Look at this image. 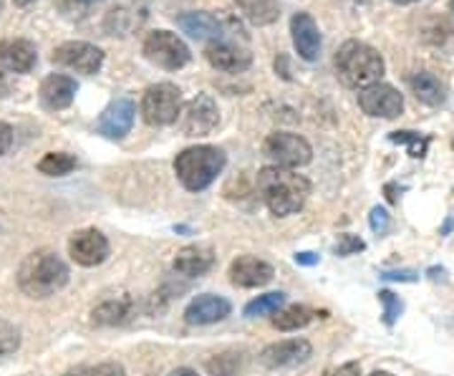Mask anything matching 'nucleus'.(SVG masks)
<instances>
[{
  "label": "nucleus",
  "mask_w": 454,
  "mask_h": 376,
  "mask_svg": "<svg viewBox=\"0 0 454 376\" xmlns=\"http://www.w3.org/2000/svg\"><path fill=\"white\" fill-rule=\"evenodd\" d=\"M18 288L28 298H49L68 283V265L51 250L31 253L18 268Z\"/></svg>",
  "instance_id": "f03ea898"
},
{
  "label": "nucleus",
  "mask_w": 454,
  "mask_h": 376,
  "mask_svg": "<svg viewBox=\"0 0 454 376\" xmlns=\"http://www.w3.org/2000/svg\"><path fill=\"white\" fill-rule=\"evenodd\" d=\"M450 8H452V13H454V0H450Z\"/></svg>",
  "instance_id": "49530a36"
},
{
  "label": "nucleus",
  "mask_w": 454,
  "mask_h": 376,
  "mask_svg": "<svg viewBox=\"0 0 454 376\" xmlns=\"http://www.w3.org/2000/svg\"><path fill=\"white\" fill-rule=\"evenodd\" d=\"M179 129L184 137H207L220 124V109L210 94H197L182 106L177 119Z\"/></svg>",
  "instance_id": "6e6552de"
},
{
  "label": "nucleus",
  "mask_w": 454,
  "mask_h": 376,
  "mask_svg": "<svg viewBox=\"0 0 454 376\" xmlns=\"http://www.w3.org/2000/svg\"><path fill=\"white\" fill-rule=\"evenodd\" d=\"M76 91H79V83L76 79L66 76V74H51L41 83V104L51 109V112H59V109H66L71 106V101L76 98Z\"/></svg>",
  "instance_id": "a211bd4d"
},
{
  "label": "nucleus",
  "mask_w": 454,
  "mask_h": 376,
  "mask_svg": "<svg viewBox=\"0 0 454 376\" xmlns=\"http://www.w3.org/2000/svg\"><path fill=\"white\" fill-rule=\"evenodd\" d=\"M134 114H137V106L131 98H116L98 116V134H104L106 139H124L131 131Z\"/></svg>",
  "instance_id": "4468645a"
},
{
  "label": "nucleus",
  "mask_w": 454,
  "mask_h": 376,
  "mask_svg": "<svg viewBox=\"0 0 454 376\" xmlns=\"http://www.w3.org/2000/svg\"><path fill=\"white\" fill-rule=\"evenodd\" d=\"M389 139L396 145H406L411 157H424L427 147H429V137H419L417 131H394L389 134Z\"/></svg>",
  "instance_id": "cd10ccee"
},
{
  "label": "nucleus",
  "mask_w": 454,
  "mask_h": 376,
  "mask_svg": "<svg viewBox=\"0 0 454 376\" xmlns=\"http://www.w3.org/2000/svg\"><path fill=\"white\" fill-rule=\"evenodd\" d=\"M258 192L268 210L278 217L298 213L310 195V182L286 167H262L258 172Z\"/></svg>",
  "instance_id": "f257e3e1"
},
{
  "label": "nucleus",
  "mask_w": 454,
  "mask_h": 376,
  "mask_svg": "<svg viewBox=\"0 0 454 376\" xmlns=\"http://www.w3.org/2000/svg\"><path fill=\"white\" fill-rule=\"evenodd\" d=\"M391 3H396V5H409V3H417V0H391Z\"/></svg>",
  "instance_id": "79ce46f5"
},
{
  "label": "nucleus",
  "mask_w": 454,
  "mask_h": 376,
  "mask_svg": "<svg viewBox=\"0 0 454 376\" xmlns=\"http://www.w3.org/2000/svg\"><path fill=\"white\" fill-rule=\"evenodd\" d=\"M89 0H56V8L64 13L66 18H83L89 11Z\"/></svg>",
  "instance_id": "473e14b6"
},
{
  "label": "nucleus",
  "mask_w": 454,
  "mask_h": 376,
  "mask_svg": "<svg viewBox=\"0 0 454 376\" xmlns=\"http://www.w3.org/2000/svg\"><path fill=\"white\" fill-rule=\"evenodd\" d=\"M325 376H361V366H358L356 361H348V364H343L339 369H328Z\"/></svg>",
  "instance_id": "c9c22d12"
},
{
  "label": "nucleus",
  "mask_w": 454,
  "mask_h": 376,
  "mask_svg": "<svg viewBox=\"0 0 454 376\" xmlns=\"http://www.w3.org/2000/svg\"><path fill=\"white\" fill-rule=\"evenodd\" d=\"M68 255L83 268H94L109 258V240L98 230H79L68 240Z\"/></svg>",
  "instance_id": "9b49d317"
},
{
  "label": "nucleus",
  "mask_w": 454,
  "mask_h": 376,
  "mask_svg": "<svg viewBox=\"0 0 454 376\" xmlns=\"http://www.w3.org/2000/svg\"><path fill=\"white\" fill-rule=\"evenodd\" d=\"M369 376H391L389 372H373V374H369Z\"/></svg>",
  "instance_id": "c03bdc74"
},
{
  "label": "nucleus",
  "mask_w": 454,
  "mask_h": 376,
  "mask_svg": "<svg viewBox=\"0 0 454 376\" xmlns=\"http://www.w3.org/2000/svg\"><path fill=\"white\" fill-rule=\"evenodd\" d=\"M230 313H232V306H230L227 298L215 294H202L184 309V321L190 326H207V324L225 321Z\"/></svg>",
  "instance_id": "2eb2a0df"
},
{
  "label": "nucleus",
  "mask_w": 454,
  "mask_h": 376,
  "mask_svg": "<svg viewBox=\"0 0 454 376\" xmlns=\"http://www.w3.org/2000/svg\"><path fill=\"white\" fill-rule=\"evenodd\" d=\"M3 8H5V0H0V13H3Z\"/></svg>",
  "instance_id": "a18cd8bd"
},
{
  "label": "nucleus",
  "mask_w": 454,
  "mask_h": 376,
  "mask_svg": "<svg viewBox=\"0 0 454 376\" xmlns=\"http://www.w3.org/2000/svg\"><path fill=\"white\" fill-rule=\"evenodd\" d=\"M53 64L91 76L98 74V68L104 66V51L86 41H66L53 51Z\"/></svg>",
  "instance_id": "1a4fd4ad"
},
{
  "label": "nucleus",
  "mask_w": 454,
  "mask_h": 376,
  "mask_svg": "<svg viewBox=\"0 0 454 376\" xmlns=\"http://www.w3.org/2000/svg\"><path fill=\"white\" fill-rule=\"evenodd\" d=\"M295 262H298V265H316V262H318V255H316V253H298V255H295Z\"/></svg>",
  "instance_id": "58836bf2"
},
{
  "label": "nucleus",
  "mask_w": 454,
  "mask_h": 376,
  "mask_svg": "<svg viewBox=\"0 0 454 376\" xmlns=\"http://www.w3.org/2000/svg\"><path fill=\"white\" fill-rule=\"evenodd\" d=\"M182 91L175 83H154L149 86L142 97V116L152 127H167L175 124L182 114Z\"/></svg>",
  "instance_id": "39448f33"
},
{
  "label": "nucleus",
  "mask_w": 454,
  "mask_h": 376,
  "mask_svg": "<svg viewBox=\"0 0 454 376\" xmlns=\"http://www.w3.org/2000/svg\"><path fill=\"white\" fill-rule=\"evenodd\" d=\"M291 35L293 46H295L301 59H306V61L318 59V53H321V31H318L316 20L309 13H295L291 18Z\"/></svg>",
  "instance_id": "f3484780"
},
{
  "label": "nucleus",
  "mask_w": 454,
  "mask_h": 376,
  "mask_svg": "<svg viewBox=\"0 0 454 376\" xmlns=\"http://www.w3.org/2000/svg\"><path fill=\"white\" fill-rule=\"evenodd\" d=\"M409 89L427 106H442L447 98V86L429 71H419V74L409 76Z\"/></svg>",
  "instance_id": "4be33fe9"
},
{
  "label": "nucleus",
  "mask_w": 454,
  "mask_h": 376,
  "mask_svg": "<svg viewBox=\"0 0 454 376\" xmlns=\"http://www.w3.org/2000/svg\"><path fill=\"white\" fill-rule=\"evenodd\" d=\"M11 145H13V129H11V124L0 121V157L11 149Z\"/></svg>",
  "instance_id": "4c0bfd02"
},
{
  "label": "nucleus",
  "mask_w": 454,
  "mask_h": 376,
  "mask_svg": "<svg viewBox=\"0 0 454 376\" xmlns=\"http://www.w3.org/2000/svg\"><path fill=\"white\" fill-rule=\"evenodd\" d=\"M225 152L210 145H200L179 152L175 160V172L179 182L190 190V192H202L207 190L212 182L217 180V175L225 169Z\"/></svg>",
  "instance_id": "20e7f679"
},
{
  "label": "nucleus",
  "mask_w": 454,
  "mask_h": 376,
  "mask_svg": "<svg viewBox=\"0 0 454 376\" xmlns=\"http://www.w3.org/2000/svg\"><path fill=\"white\" fill-rule=\"evenodd\" d=\"M240 369V354H220L207 361V372L212 376H235Z\"/></svg>",
  "instance_id": "c85d7f7f"
},
{
  "label": "nucleus",
  "mask_w": 454,
  "mask_h": 376,
  "mask_svg": "<svg viewBox=\"0 0 454 376\" xmlns=\"http://www.w3.org/2000/svg\"><path fill=\"white\" fill-rule=\"evenodd\" d=\"M167 376H200V374L192 372V369H175V372H169Z\"/></svg>",
  "instance_id": "ea45409f"
},
{
  "label": "nucleus",
  "mask_w": 454,
  "mask_h": 376,
  "mask_svg": "<svg viewBox=\"0 0 454 376\" xmlns=\"http://www.w3.org/2000/svg\"><path fill=\"white\" fill-rule=\"evenodd\" d=\"M381 278H387V280H402V283H414V280L419 278L414 270H384L381 273Z\"/></svg>",
  "instance_id": "e433bc0d"
},
{
  "label": "nucleus",
  "mask_w": 454,
  "mask_h": 376,
  "mask_svg": "<svg viewBox=\"0 0 454 376\" xmlns=\"http://www.w3.org/2000/svg\"><path fill=\"white\" fill-rule=\"evenodd\" d=\"M13 3H16V5H20V8H23V5H31L33 0H13Z\"/></svg>",
  "instance_id": "37998d69"
},
{
  "label": "nucleus",
  "mask_w": 454,
  "mask_h": 376,
  "mask_svg": "<svg viewBox=\"0 0 454 376\" xmlns=\"http://www.w3.org/2000/svg\"><path fill=\"white\" fill-rule=\"evenodd\" d=\"M283 303H286V294H280V291H273V294L258 295L255 301H250V303L245 306V316H247V318H258V316H270V313L280 311V309H283Z\"/></svg>",
  "instance_id": "bb28decb"
},
{
  "label": "nucleus",
  "mask_w": 454,
  "mask_h": 376,
  "mask_svg": "<svg viewBox=\"0 0 454 376\" xmlns=\"http://www.w3.org/2000/svg\"><path fill=\"white\" fill-rule=\"evenodd\" d=\"M452 147H454V145H452Z\"/></svg>",
  "instance_id": "09e8293b"
},
{
  "label": "nucleus",
  "mask_w": 454,
  "mask_h": 376,
  "mask_svg": "<svg viewBox=\"0 0 454 376\" xmlns=\"http://www.w3.org/2000/svg\"><path fill=\"white\" fill-rule=\"evenodd\" d=\"M238 11L253 26H270L280 18L276 0H238Z\"/></svg>",
  "instance_id": "5701e85b"
},
{
  "label": "nucleus",
  "mask_w": 454,
  "mask_h": 376,
  "mask_svg": "<svg viewBox=\"0 0 454 376\" xmlns=\"http://www.w3.org/2000/svg\"><path fill=\"white\" fill-rule=\"evenodd\" d=\"M273 276H276L273 265L260 261V258H253V255H243L230 265V280L238 288H260V286L270 283Z\"/></svg>",
  "instance_id": "dca6fc26"
},
{
  "label": "nucleus",
  "mask_w": 454,
  "mask_h": 376,
  "mask_svg": "<svg viewBox=\"0 0 454 376\" xmlns=\"http://www.w3.org/2000/svg\"><path fill=\"white\" fill-rule=\"evenodd\" d=\"M76 169V157L68 152H49L41 162H38V172L49 175V177H64L68 172Z\"/></svg>",
  "instance_id": "a878e982"
},
{
  "label": "nucleus",
  "mask_w": 454,
  "mask_h": 376,
  "mask_svg": "<svg viewBox=\"0 0 454 376\" xmlns=\"http://www.w3.org/2000/svg\"><path fill=\"white\" fill-rule=\"evenodd\" d=\"M310 354H313V346L306 339H288V341L265 346L260 354V364L268 369H286V366H298L309 361Z\"/></svg>",
  "instance_id": "ddd939ff"
},
{
  "label": "nucleus",
  "mask_w": 454,
  "mask_h": 376,
  "mask_svg": "<svg viewBox=\"0 0 454 376\" xmlns=\"http://www.w3.org/2000/svg\"><path fill=\"white\" fill-rule=\"evenodd\" d=\"M379 301L384 303V324H387V326H394L396 318L404 311V303L391 294V291H379Z\"/></svg>",
  "instance_id": "7c9ffc66"
},
{
  "label": "nucleus",
  "mask_w": 454,
  "mask_h": 376,
  "mask_svg": "<svg viewBox=\"0 0 454 376\" xmlns=\"http://www.w3.org/2000/svg\"><path fill=\"white\" fill-rule=\"evenodd\" d=\"M89 3H97V0H89Z\"/></svg>",
  "instance_id": "de8ad7c7"
},
{
  "label": "nucleus",
  "mask_w": 454,
  "mask_h": 376,
  "mask_svg": "<svg viewBox=\"0 0 454 376\" xmlns=\"http://www.w3.org/2000/svg\"><path fill=\"white\" fill-rule=\"evenodd\" d=\"M262 154L276 164V167H286V169H295V167H306L313 157L310 145L291 131H273L265 145H262Z\"/></svg>",
  "instance_id": "0eeeda50"
},
{
  "label": "nucleus",
  "mask_w": 454,
  "mask_h": 376,
  "mask_svg": "<svg viewBox=\"0 0 454 376\" xmlns=\"http://www.w3.org/2000/svg\"><path fill=\"white\" fill-rule=\"evenodd\" d=\"M384 59L376 49L361 41H346L336 53V74L348 89H369L384 76Z\"/></svg>",
  "instance_id": "7ed1b4c3"
},
{
  "label": "nucleus",
  "mask_w": 454,
  "mask_h": 376,
  "mask_svg": "<svg viewBox=\"0 0 454 376\" xmlns=\"http://www.w3.org/2000/svg\"><path fill=\"white\" fill-rule=\"evenodd\" d=\"M146 61L160 66L164 71H179L182 66L190 64L192 53L190 46L172 31H152L145 38Z\"/></svg>",
  "instance_id": "423d86ee"
},
{
  "label": "nucleus",
  "mask_w": 454,
  "mask_h": 376,
  "mask_svg": "<svg viewBox=\"0 0 454 376\" xmlns=\"http://www.w3.org/2000/svg\"><path fill=\"white\" fill-rule=\"evenodd\" d=\"M20 346V333H18L16 326H11L8 321L0 318V359L3 356H11Z\"/></svg>",
  "instance_id": "c756f323"
},
{
  "label": "nucleus",
  "mask_w": 454,
  "mask_h": 376,
  "mask_svg": "<svg viewBox=\"0 0 454 376\" xmlns=\"http://www.w3.org/2000/svg\"><path fill=\"white\" fill-rule=\"evenodd\" d=\"M364 240L358 238V235H351V232H343L339 238V243H336V253H339L340 258H346V255H354V253H361L364 250Z\"/></svg>",
  "instance_id": "2f4dec72"
},
{
  "label": "nucleus",
  "mask_w": 454,
  "mask_h": 376,
  "mask_svg": "<svg viewBox=\"0 0 454 376\" xmlns=\"http://www.w3.org/2000/svg\"><path fill=\"white\" fill-rule=\"evenodd\" d=\"M369 225L376 235H384L389 230V213L384 208H373L372 215H369Z\"/></svg>",
  "instance_id": "f704fd0d"
},
{
  "label": "nucleus",
  "mask_w": 454,
  "mask_h": 376,
  "mask_svg": "<svg viewBox=\"0 0 454 376\" xmlns=\"http://www.w3.org/2000/svg\"><path fill=\"white\" fill-rule=\"evenodd\" d=\"M212 265H215V253L205 246L182 247L177 253V258H175V270H177L179 276H187V278L205 276Z\"/></svg>",
  "instance_id": "412c9836"
},
{
  "label": "nucleus",
  "mask_w": 454,
  "mask_h": 376,
  "mask_svg": "<svg viewBox=\"0 0 454 376\" xmlns=\"http://www.w3.org/2000/svg\"><path fill=\"white\" fill-rule=\"evenodd\" d=\"M205 56L217 71H225V74H243L253 66V53L235 41H227V38L212 41L205 51Z\"/></svg>",
  "instance_id": "f8f14e48"
},
{
  "label": "nucleus",
  "mask_w": 454,
  "mask_h": 376,
  "mask_svg": "<svg viewBox=\"0 0 454 376\" xmlns=\"http://www.w3.org/2000/svg\"><path fill=\"white\" fill-rule=\"evenodd\" d=\"M0 64L16 74H31L38 64L35 46L26 38H5L0 41Z\"/></svg>",
  "instance_id": "6ab92c4d"
},
{
  "label": "nucleus",
  "mask_w": 454,
  "mask_h": 376,
  "mask_svg": "<svg viewBox=\"0 0 454 376\" xmlns=\"http://www.w3.org/2000/svg\"><path fill=\"white\" fill-rule=\"evenodd\" d=\"M452 220H447V223H444V228H442V232H450V230H452Z\"/></svg>",
  "instance_id": "a19ab883"
},
{
  "label": "nucleus",
  "mask_w": 454,
  "mask_h": 376,
  "mask_svg": "<svg viewBox=\"0 0 454 376\" xmlns=\"http://www.w3.org/2000/svg\"><path fill=\"white\" fill-rule=\"evenodd\" d=\"M318 313L313 311V309H309V306H288V309H283V311H278V316L273 318V324H276V328H280V331H298V328L309 326L310 321L316 318Z\"/></svg>",
  "instance_id": "393cba45"
},
{
  "label": "nucleus",
  "mask_w": 454,
  "mask_h": 376,
  "mask_svg": "<svg viewBox=\"0 0 454 376\" xmlns=\"http://www.w3.org/2000/svg\"><path fill=\"white\" fill-rule=\"evenodd\" d=\"M91 318L98 326H119V324H127L131 318V306L127 301H106V303L94 309Z\"/></svg>",
  "instance_id": "b1692460"
},
{
  "label": "nucleus",
  "mask_w": 454,
  "mask_h": 376,
  "mask_svg": "<svg viewBox=\"0 0 454 376\" xmlns=\"http://www.w3.org/2000/svg\"><path fill=\"white\" fill-rule=\"evenodd\" d=\"M83 376H127L124 366L116 361H106L98 366H83Z\"/></svg>",
  "instance_id": "72a5a7b5"
},
{
  "label": "nucleus",
  "mask_w": 454,
  "mask_h": 376,
  "mask_svg": "<svg viewBox=\"0 0 454 376\" xmlns=\"http://www.w3.org/2000/svg\"><path fill=\"white\" fill-rule=\"evenodd\" d=\"M358 106H361L364 114L379 116V119H394V116L402 114L404 98L394 86L379 82L369 86V89L358 91Z\"/></svg>",
  "instance_id": "9d476101"
},
{
  "label": "nucleus",
  "mask_w": 454,
  "mask_h": 376,
  "mask_svg": "<svg viewBox=\"0 0 454 376\" xmlns=\"http://www.w3.org/2000/svg\"><path fill=\"white\" fill-rule=\"evenodd\" d=\"M177 26L182 28V33L192 35L197 41H217V38H223V31H225L223 20L207 13V11L184 13V16L177 18Z\"/></svg>",
  "instance_id": "aec40b11"
}]
</instances>
